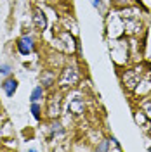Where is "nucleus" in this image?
Wrapping results in <instances>:
<instances>
[{"mask_svg":"<svg viewBox=\"0 0 151 152\" xmlns=\"http://www.w3.org/2000/svg\"><path fill=\"white\" fill-rule=\"evenodd\" d=\"M18 50L23 56H28L33 50V38L31 37H21L18 40Z\"/></svg>","mask_w":151,"mask_h":152,"instance_id":"nucleus-1","label":"nucleus"},{"mask_svg":"<svg viewBox=\"0 0 151 152\" xmlns=\"http://www.w3.org/2000/svg\"><path fill=\"white\" fill-rule=\"evenodd\" d=\"M2 88H4V92L7 94V97H12L14 92H16V88H18V81H16L14 78H9V80H5V81H4Z\"/></svg>","mask_w":151,"mask_h":152,"instance_id":"nucleus-2","label":"nucleus"},{"mask_svg":"<svg viewBox=\"0 0 151 152\" xmlns=\"http://www.w3.org/2000/svg\"><path fill=\"white\" fill-rule=\"evenodd\" d=\"M35 23H37V28H40V29L45 28V16H44V12H40V10L35 12Z\"/></svg>","mask_w":151,"mask_h":152,"instance_id":"nucleus-3","label":"nucleus"},{"mask_svg":"<svg viewBox=\"0 0 151 152\" xmlns=\"http://www.w3.org/2000/svg\"><path fill=\"white\" fill-rule=\"evenodd\" d=\"M42 97H44V88H42V86H37V88L31 92L30 100H31V102H37V100H40V99H42Z\"/></svg>","mask_w":151,"mask_h":152,"instance_id":"nucleus-4","label":"nucleus"},{"mask_svg":"<svg viewBox=\"0 0 151 152\" xmlns=\"http://www.w3.org/2000/svg\"><path fill=\"white\" fill-rule=\"evenodd\" d=\"M31 113H33V118H35V119H40V118H42V114H40V105H38L37 102L31 104Z\"/></svg>","mask_w":151,"mask_h":152,"instance_id":"nucleus-5","label":"nucleus"},{"mask_svg":"<svg viewBox=\"0 0 151 152\" xmlns=\"http://www.w3.org/2000/svg\"><path fill=\"white\" fill-rule=\"evenodd\" d=\"M9 73H10V66H7V64L0 66V75H9Z\"/></svg>","mask_w":151,"mask_h":152,"instance_id":"nucleus-6","label":"nucleus"},{"mask_svg":"<svg viewBox=\"0 0 151 152\" xmlns=\"http://www.w3.org/2000/svg\"><path fill=\"white\" fill-rule=\"evenodd\" d=\"M92 5H94L95 9H97V7H101V0H92Z\"/></svg>","mask_w":151,"mask_h":152,"instance_id":"nucleus-7","label":"nucleus"}]
</instances>
